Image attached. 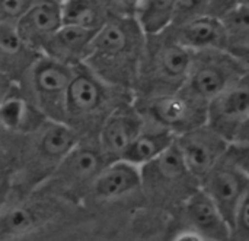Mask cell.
Listing matches in <instances>:
<instances>
[{"label":"cell","instance_id":"25","mask_svg":"<svg viewBox=\"0 0 249 241\" xmlns=\"http://www.w3.org/2000/svg\"><path fill=\"white\" fill-rule=\"evenodd\" d=\"M22 142L23 135L10 129L0 119V170H15Z\"/></svg>","mask_w":249,"mask_h":241},{"label":"cell","instance_id":"35","mask_svg":"<svg viewBox=\"0 0 249 241\" xmlns=\"http://www.w3.org/2000/svg\"><path fill=\"white\" fill-rule=\"evenodd\" d=\"M228 51H231L245 66V69L249 73V48H235V50H228Z\"/></svg>","mask_w":249,"mask_h":241},{"label":"cell","instance_id":"11","mask_svg":"<svg viewBox=\"0 0 249 241\" xmlns=\"http://www.w3.org/2000/svg\"><path fill=\"white\" fill-rule=\"evenodd\" d=\"M200 187L212 198L233 231L238 208L249 189V177L226 154L201 180Z\"/></svg>","mask_w":249,"mask_h":241},{"label":"cell","instance_id":"18","mask_svg":"<svg viewBox=\"0 0 249 241\" xmlns=\"http://www.w3.org/2000/svg\"><path fill=\"white\" fill-rule=\"evenodd\" d=\"M142 189V173L137 165L118 160L108 164L92 183L88 196L111 201Z\"/></svg>","mask_w":249,"mask_h":241},{"label":"cell","instance_id":"33","mask_svg":"<svg viewBox=\"0 0 249 241\" xmlns=\"http://www.w3.org/2000/svg\"><path fill=\"white\" fill-rule=\"evenodd\" d=\"M238 3H239V0H212L207 15H213L216 18H220L223 13H226L229 9H232Z\"/></svg>","mask_w":249,"mask_h":241},{"label":"cell","instance_id":"10","mask_svg":"<svg viewBox=\"0 0 249 241\" xmlns=\"http://www.w3.org/2000/svg\"><path fill=\"white\" fill-rule=\"evenodd\" d=\"M61 202L58 196L32 192L28 199L0 214V241H18L19 237L54 221L63 208Z\"/></svg>","mask_w":249,"mask_h":241},{"label":"cell","instance_id":"3","mask_svg":"<svg viewBox=\"0 0 249 241\" xmlns=\"http://www.w3.org/2000/svg\"><path fill=\"white\" fill-rule=\"evenodd\" d=\"M79 141L80 136L66 123L48 119L25 133L13 170V190L31 195L54 173Z\"/></svg>","mask_w":249,"mask_h":241},{"label":"cell","instance_id":"38","mask_svg":"<svg viewBox=\"0 0 249 241\" xmlns=\"http://www.w3.org/2000/svg\"><path fill=\"white\" fill-rule=\"evenodd\" d=\"M60 1H64V0H60Z\"/></svg>","mask_w":249,"mask_h":241},{"label":"cell","instance_id":"28","mask_svg":"<svg viewBox=\"0 0 249 241\" xmlns=\"http://www.w3.org/2000/svg\"><path fill=\"white\" fill-rule=\"evenodd\" d=\"M233 233H236L239 241H249V189L238 208Z\"/></svg>","mask_w":249,"mask_h":241},{"label":"cell","instance_id":"13","mask_svg":"<svg viewBox=\"0 0 249 241\" xmlns=\"http://www.w3.org/2000/svg\"><path fill=\"white\" fill-rule=\"evenodd\" d=\"M144 119L133 101L115 108L98 133V141L111 162L123 158L125 149L143 129Z\"/></svg>","mask_w":249,"mask_h":241},{"label":"cell","instance_id":"21","mask_svg":"<svg viewBox=\"0 0 249 241\" xmlns=\"http://www.w3.org/2000/svg\"><path fill=\"white\" fill-rule=\"evenodd\" d=\"M175 139L177 136L171 130L144 120L143 129L125 149L121 160L142 167L169 149Z\"/></svg>","mask_w":249,"mask_h":241},{"label":"cell","instance_id":"19","mask_svg":"<svg viewBox=\"0 0 249 241\" xmlns=\"http://www.w3.org/2000/svg\"><path fill=\"white\" fill-rule=\"evenodd\" d=\"M187 220L196 233L212 241H228L232 230L212 198L200 187L185 203Z\"/></svg>","mask_w":249,"mask_h":241},{"label":"cell","instance_id":"14","mask_svg":"<svg viewBox=\"0 0 249 241\" xmlns=\"http://www.w3.org/2000/svg\"><path fill=\"white\" fill-rule=\"evenodd\" d=\"M247 119H249V75L241 83L210 101L207 124L232 143L236 130Z\"/></svg>","mask_w":249,"mask_h":241},{"label":"cell","instance_id":"30","mask_svg":"<svg viewBox=\"0 0 249 241\" xmlns=\"http://www.w3.org/2000/svg\"><path fill=\"white\" fill-rule=\"evenodd\" d=\"M112 15L117 16H134L142 0H108Z\"/></svg>","mask_w":249,"mask_h":241},{"label":"cell","instance_id":"7","mask_svg":"<svg viewBox=\"0 0 249 241\" xmlns=\"http://www.w3.org/2000/svg\"><path fill=\"white\" fill-rule=\"evenodd\" d=\"M248 75L245 66L228 50L193 51L184 88L210 104L216 97L241 83Z\"/></svg>","mask_w":249,"mask_h":241},{"label":"cell","instance_id":"27","mask_svg":"<svg viewBox=\"0 0 249 241\" xmlns=\"http://www.w3.org/2000/svg\"><path fill=\"white\" fill-rule=\"evenodd\" d=\"M34 0H0V25H16Z\"/></svg>","mask_w":249,"mask_h":241},{"label":"cell","instance_id":"9","mask_svg":"<svg viewBox=\"0 0 249 241\" xmlns=\"http://www.w3.org/2000/svg\"><path fill=\"white\" fill-rule=\"evenodd\" d=\"M142 189L158 199H188L200 181L188 170L179 149L174 145L153 161L142 165Z\"/></svg>","mask_w":249,"mask_h":241},{"label":"cell","instance_id":"16","mask_svg":"<svg viewBox=\"0 0 249 241\" xmlns=\"http://www.w3.org/2000/svg\"><path fill=\"white\" fill-rule=\"evenodd\" d=\"M96 32L98 31L83 26L63 23L61 28L45 42L42 54L71 67L85 64Z\"/></svg>","mask_w":249,"mask_h":241},{"label":"cell","instance_id":"32","mask_svg":"<svg viewBox=\"0 0 249 241\" xmlns=\"http://www.w3.org/2000/svg\"><path fill=\"white\" fill-rule=\"evenodd\" d=\"M13 190V171L0 170V209L9 199Z\"/></svg>","mask_w":249,"mask_h":241},{"label":"cell","instance_id":"31","mask_svg":"<svg viewBox=\"0 0 249 241\" xmlns=\"http://www.w3.org/2000/svg\"><path fill=\"white\" fill-rule=\"evenodd\" d=\"M18 94H19V83L13 80L10 76L0 72V105Z\"/></svg>","mask_w":249,"mask_h":241},{"label":"cell","instance_id":"6","mask_svg":"<svg viewBox=\"0 0 249 241\" xmlns=\"http://www.w3.org/2000/svg\"><path fill=\"white\" fill-rule=\"evenodd\" d=\"M73 72L74 67L41 54L19 82L20 97L45 119L64 123Z\"/></svg>","mask_w":249,"mask_h":241},{"label":"cell","instance_id":"5","mask_svg":"<svg viewBox=\"0 0 249 241\" xmlns=\"http://www.w3.org/2000/svg\"><path fill=\"white\" fill-rule=\"evenodd\" d=\"M108 164L111 161L102 151L98 138H80L54 173L34 192L79 201L88 196L92 183Z\"/></svg>","mask_w":249,"mask_h":241},{"label":"cell","instance_id":"23","mask_svg":"<svg viewBox=\"0 0 249 241\" xmlns=\"http://www.w3.org/2000/svg\"><path fill=\"white\" fill-rule=\"evenodd\" d=\"M178 0H142L134 18L146 35L168 29L175 19Z\"/></svg>","mask_w":249,"mask_h":241},{"label":"cell","instance_id":"26","mask_svg":"<svg viewBox=\"0 0 249 241\" xmlns=\"http://www.w3.org/2000/svg\"><path fill=\"white\" fill-rule=\"evenodd\" d=\"M212 0H178L177 13L172 25H181L194 18L209 13Z\"/></svg>","mask_w":249,"mask_h":241},{"label":"cell","instance_id":"22","mask_svg":"<svg viewBox=\"0 0 249 241\" xmlns=\"http://www.w3.org/2000/svg\"><path fill=\"white\" fill-rule=\"evenodd\" d=\"M63 22L99 31L112 16L108 0H64Z\"/></svg>","mask_w":249,"mask_h":241},{"label":"cell","instance_id":"34","mask_svg":"<svg viewBox=\"0 0 249 241\" xmlns=\"http://www.w3.org/2000/svg\"><path fill=\"white\" fill-rule=\"evenodd\" d=\"M232 143H249V119L239 126Z\"/></svg>","mask_w":249,"mask_h":241},{"label":"cell","instance_id":"8","mask_svg":"<svg viewBox=\"0 0 249 241\" xmlns=\"http://www.w3.org/2000/svg\"><path fill=\"white\" fill-rule=\"evenodd\" d=\"M133 102L146 121L162 126L175 136L207 124L209 104L188 92L184 86L165 95L134 98Z\"/></svg>","mask_w":249,"mask_h":241},{"label":"cell","instance_id":"1","mask_svg":"<svg viewBox=\"0 0 249 241\" xmlns=\"http://www.w3.org/2000/svg\"><path fill=\"white\" fill-rule=\"evenodd\" d=\"M144 45L146 34L134 16L112 15L96 32L85 66L105 82L133 92Z\"/></svg>","mask_w":249,"mask_h":241},{"label":"cell","instance_id":"4","mask_svg":"<svg viewBox=\"0 0 249 241\" xmlns=\"http://www.w3.org/2000/svg\"><path fill=\"white\" fill-rule=\"evenodd\" d=\"M193 51L182 47L169 32L146 35L144 54L133 89L136 100L165 95L181 89L187 80Z\"/></svg>","mask_w":249,"mask_h":241},{"label":"cell","instance_id":"36","mask_svg":"<svg viewBox=\"0 0 249 241\" xmlns=\"http://www.w3.org/2000/svg\"><path fill=\"white\" fill-rule=\"evenodd\" d=\"M177 241H203V237L197 233H184L177 239Z\"/></svg>","mask_w":249,"mask_h":241},{"label":"cell","instance_id":"17","mask_svg":"<svg viewBox=\"0 0 249 241\" xmlns=\"http://www.w3.org/2000/svg\"><path fill=\"white\" fill-rule=\"evenodd\" d=\"M172 37L190 51L228 50L226 32L220 18L201 15L181 25H171Z\"/></svg>","mask_w":249,"mask_h":241},{"label":"cell","instance_id":"2","mask_svg":"<svg viewBox=\"0 0 249 241\" xmlns=\"http://www.w3.org/2000/svg\"><path fill=\"white\" fill-rule=\"evenodd\" d=\"M133 100L131 91L105 82L85 64L76 66L67 91L64 123L80 138H98L111 113Z\"/></svg>","mask_w":249,"mask_h":241},{"label":"cell","instance_id":"29","mask_svg":"<svg viewBox=\"0 0 249 241\" xmlns=\"http://www.w3.org/2000/svg\"><path fill=\"white\" fill-rule=\"evenodd\" d=\"M226 157L249 177V143H231Z\"/></svg>","mask_w":249,"mask_h":241},{"label":"cell","instance_id":"20","mask_svg":"<svg viewBox=\"0 0 249 241\" xmlns=\"http://www.w3.org/2000/svg\"><path fill=\"white\" fill-rule=\"evenodd\" d=\"M39 56L22 40L15 25H0V72L19 83Z\"/></svg>","mask_w":249,"mask_h":241},{"label":"cell","instance_id":"24","mask_svg":"<svg viewBox=\"0 0 249 241\" xmlns=\"http://www.w3.org/2000/svg\"><path fill=\"white\" fill-rule=\"evenodd\" d=\"M226 32L228 50L249 48V6L238 3L220 16Z\"/></svg>","mask_w":249,"mask_h":241},{"label":"cell","instance_id":"15","mask_svg":"<svg viewBox=\"0 0 249 241\" xmlns=\"http://www.w3.org/2000/svg\"><path fill=\"white\" fill-rule=\"evenodd\" d=\"M63 23L60 0H34L15 26L22 40L42 54L45 42Z\"/></svg>","mask_w":249,"mask_h":241},{"label":"cell","instance_id":"12","mask_svg":"<svg viewBox=\"0 0 249 241\" xmlns=\"http://www.w3.org/2000/svg\"><path fill=\"white\" fill-rule=\"evenodd\" d=\"M175 145L191 174L201 183L212 168L225 157L231 142L209 124H203L178 135Z\"/></svg>","mask_w":249,"mask_h":241},{"label":"cell","instance_id":"37","mask_svg":"<svg viewBox=\"0 0 249 241\" xmlns=\"http://www.w3.org/2000/svg\"><path fill=\"white\" fill-rule=\"evenodd\" d=\"M239 3H245V4H248L249 6V0H239Z\"/></svg>","mask_w":249,"mask_h":241}]
</instances>
